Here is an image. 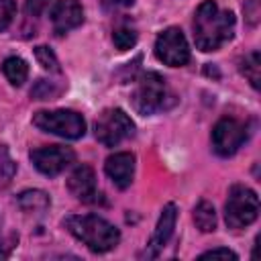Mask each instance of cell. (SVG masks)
<instances>
[{"label":"cell","mask_w":261,"mask_h":261,"mask_svg":"<svg viewBox=\"0 0 261 261\" xmlns=\"http://www.w3.org/2000/svg\"><path fill=\"white\" fill-rule=\"evenodd\" d=\"M234 33V14L220 8L214 0H204L194 14L196 47L204 53L220 49Z\"/></svg>","instance_id":"1"},{"label":"cell","mask_w":261,"mask_h":261,"mask_svg":"<svg viewBox=\"0 0 261 261\" xmlns=\"http://www.w3.org/2000/svg\"><path fill=\"white\" fill-rule=\"evenodd\" d=\"M65 228L94 253H106L114 249L120 241L118 228L106 218L96 216V214L69 216L65 218Z\"/></svg>","instance_id":"2"},{"label":"cell","mask_w":261,"mask_h":261,"mask_svg":"<svg viewBox=\"0 0 261 261\" xmlns=\"http://www.w3.org/2000/svg\"><path fill=\"white\" fill-rule=\"evenodd\" d=\"M259 216V198L257 194L243 186V184H234L228 190V200L224 204V220L228 224V228L239 230L245 228L249 224H253Z\"/></svg>","instance_id":"3"},{"label":"cell","mask_w":261,"mask_h":261,"mask_svg":"<svg viewBox=\"0 0 261 261\" xmlns=\"http://www.w3.org/2000/svg\"><path fill=\"white\" fill-rule=\"evenodd\" d=\"M33 124L63 139H80L86 133V120L73 110H39L33 114Z\"/></svg>","instance_id":"4"},{"label":"cell","mask_w":261,"mask_h":261,"mask_svg":"<svg viewBox=\"0 0 261 261\" xmlns=\"http://www.w3.org/2000/svg\"><path fill=\"white\" fill-rule=\"evenodd\" d=\"M94 130H96V139L104 147H116L118 143L135 135V122L124 110L108 108L96 118Z\"/></svg>","instance_id":"5"},{"label":"cell","mask_w":261,"mask_h":261,"mask_svg":"<svg viewBox=\"0 0 261 261\" xmlns=\"http://www.w3.org/2000/svg\"><path fill=\"white\" fill-rule=\"evenodd\" d=\"M165 102V80L155 73L147 71L137 80L135 92H133V106L139 114H153L163 108Z\"/></svg>","instance_id":"6"},{"label":"cell","mask_w":261,"mask_h":261,"mask_svg":"<svg viewBox=\"0 0 261 261\" xmlns=\"http://www.w3.org/2000/svg\"><path fill=\"white\" fill-rule=\"evenodd\" d=\"M155 55L159 61L171 67H181L190 61V45L177 27H169L159 33L155 41Z\"/></svg>","instance_id":"7"},{"label":"cell","mask_w":261,"mask_h":261,"mask_svg":"<svg viewBox=\"0 0 261 261\" xmlns=\"http://www.w3.org/2000/svg\"><path fill=\"white\" fill-rule=\"evenodd\" d=\"M247 141V124L224 116L212 128V147L220 157H230L239 151V147Z\"/></svg>","instance_id":"8"},{"label":"cell","mask_w":261,"mask_h":261,"mask_svg":"<svg viewBox=\"0 0 261 261\" xmlns=\"http://www.w3.org/2000/svg\"><path fill=\"white\" fill-rule=\"evenodd\" d=\"M75 159L73 149L63 147V145H47L31 151V161L33 165L43 173V175H57L65 167H69Z\"/></svg>","instance_id":"9"},{"label":"cell","mask_w":261,"mask_h":261,"mask_svg":"<svg viewBox=\"0 0 261 261\" xmlns=\"http://www.w3.org/2000/svg\"><path fill=\"white\" fill-rule=\"evenodd\" d=\"M175 218H177L175 204H171V202L165 204L163 210H161V214H159L157 226H155V230H153V234H151V239L147 243V249H145V255L149 259H155L161 253V249L167 245V241L171 239L173 228H175Z\"/></svg>","instance_id":"10"},{"label":"cell","mask_w":261,"mask_h":261,"mask_svg":"<svg viewBox=\"0 0 261 261\" xmlns=\"http://www.w3.org/2000/svg\"><path fill=\"white\" fill-rule=\"evenodd\" d=\"M84 22V10L77 0H57L51 8V24L57 35H65Z\"/></svg>","instance_id":"11"},{"label":"cell","mask_w":261,"mask_h":261,"mask_svg":"<svg viewBox=\"0 0 261 261\" xmlns=\"http://www.w3.org/2000/svg\"><path fill=\"white\" fill-rule=\"evenodd\" d=\"M104 171L116 188L126 190L133 181V175H135V155L128 151H120V153L110 155L104 163Z\"/></svg>","instance_id":"12"},{"label":"cell","mask_w":261,"mask_h":261,"mask_svg":"<svg viewBox=\"0 0 261 261\" xmlns=\"http://www.w3.org/2000/svg\"><path fill=\"white\" fill-rule=\"evenodd\" d=\"M67 190L71 196H75L82 202H96L98 190H96V173L90 165H77L71 175L67 177Z\"/></svg>","instance_id":"13"},{"label":"cell","mask_w":261,"mask_h":261,"mask_svg":"<svg viewBox=\"0 0 261 261\" xmlns=\"http://www.w3.org/2000/svg\"><path fill=\"white\" fill-rule=\"evenodd\" d=\"M16 202H18L20 210L27 214H41L49 208V196L41 190H27V192L18 194Z\"/></svg>","instance_id":"14"},{"label":"cell","mask_w":261,"mask_h":261,"mask_svg":"<svg viewBox=\"0 0 261 261\" xmlns=\"http://www.w3.org/2000/svg\"><path fill=\"white\" fill-rule=\"evenodd\" d=\"M2 71L12 86H22L29 77V65L20 57H6L2 63Z\"/></svg>","instance_id":"15"},{"label":"cell","mask_w":261,"mask_h":261,"mask_svg":"<svg viewBox=\"0 0 261 261\" xmlns=\"http://www.w3.org/2000/svg\"><path fill=\"white\" fill-rule=\"evenodd\" d=\"M194 222L202 232H214L216 230V212H214V206L208 200H200L196 204Z\"/></svg>","instance_id":"16"},{"label":"cell","mask_w":261,"mask_h":261,"mask_svg":"<svg viewBox=\"0 0 261 261\" xmlns=\"http://www.w3.org/2000/svg\"><path fill=\"white\" fill-rule=\"evenodd\" d=\"M241 73L251 82V86L257 90L259 88V80H261V57L259 51H251L241 59Z\"/></svg>","instance_id":"17"},{"label":"cell","mask_w":261,"mask_h":261,"mask_svg":"<svg viewBox=\"0 0 261 261\" xmlns=\"http://www.w3.org/2000/svg\"><path fill=\"white\" fill-rule=\"evenodd\" d=\"M35 57H37V61H39V65H41L43 69H47V71H55V73L61 71L59 61H57V55H55L53 49H49L47 45H39V47H35Z\"/></svg>","instance_id":"18"},{"label":"cell","mask_w":261,"mask_h":261,"mask_svg":"<svg viewBox=\"0 0 261 261\" xmlns=\"http://www.w3.org/2000/svg\"><path fill=\"white\" fill-rule=\"evenodd\" d=\"M112 41L118 51H126L130 47H135V43H137V31L130 27H118L112 33Z\"/></svg>","instance_id":"19"},{"label":"cell","mask_w":261,"mask_h":261,"mask_svg":"<svg viewBox=\"0 0 261 261\" xmlns=\"http://www.w3.org/2000/svg\"><path fill=\"white\" fill-rule=\"evenodd\" d=\"M59 94H61V88L55 86L53 82H47V80H39V82L35 84V88L31 90V96H33L35 100H53V98H57Z\"/></svg>","instance_id":"20"},{"label":"cell","mask_w":261,"mask_h":261,"mask_svg":"<svg viewBox=\"0 0 261 261\" xmlns=\"http://www.w3.org/2000/svg\"><path fill=\"white\" fill-rule=\"evenodd\" d=\"M14 173H16V163H14V159L10 157L8 147H6V145H0V177L8 181V179L14 177Z\"/></svg>","instance_id":"21"},{"label":"cell","mask_w":261,"mask_h":261,"mask_svg":"<svg viewBox=\"0 0 261 261\" xmlns=\"http://www.w3.org/2000/svg\"><path fill=\"white\" fill-rule=\"evenodd\" d=\"M16 14V0H0V33L8 29Z\"/></svg>","instance_id":"22"},{"label":"cell","mask_w":261,"mask_h":261,"mask_svg":"<svg viewBox=\"0 0 261 261\" xmlns=\"http://www.w3.org/2000/svg\"><path fill=\"white\" fill-rule=\"evenodd\" d=\"M200 259H239V255L234 251H230V249L218 247V249H210V251L202 253Z\"/></svg>","instance_id":"23"},{"label":"cell","mask_w":261,"mask_h":261,"mask_svg":"<svg viewBox=\"0 0 261 261\" xmlns=\"http://www.w3.org/2000/svg\"><path fill=\"white\" fill-rule=\"evenodd\" d=\"M49 2H51V0H27V10H29V14H33V16H39V14L49 6Z\"/></svg>","instance_id":"24"},{"label":"cell","mask_w":261,"mask_h":261,"mask_svg":"<svg viewBox=\"0 0 261 261\" xmlns=\"http://www.w3.org/2000/svg\"><path fill=\"white\" fill-rule=\"evenodd\" d=\"M245 12L249 14L251 22H255V20H257V14H259V10H257V0H247V4H245Z\"/></svg>","instance_id":"25"},{"label":"cell","mask_w":261,"mask_h":261,"mask_svg":"<svg viewBox=\"0 0 261 261\" xmlns=\"http://www.w3.org/2000/svg\"><path fill=\"white\" fill-rule=\"evenodd\" d=\"M135 0H104V4L108 8H116V6H130Z\"/></svg>","instance_id":"26"}]
</instances>
